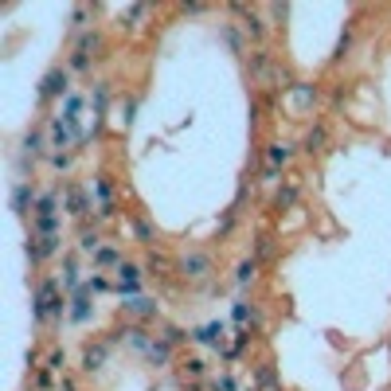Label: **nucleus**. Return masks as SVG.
<instances>
[{
    "mask_svg": "<svg viewBox=\"0 0 391 391\" xmlns=\"http://www.w3.org/2000/svg\"><path fill=\"white\" fill-rule=\"evenodd\" d=\"M67 94H71V71L67 67H51L39 78V98L47 102V98H67Z\"/></svg>",
    "mask_w": 391,
    "mask_h": 391,
    "instance_id": "obj_4",
    "label": "nucleus"
},
{
    "mask_svg": "<svg viewBox=\"0 0 391 391\" xmlns=\"http://www.w3.org/2000/svg\"><path fill=\"white\" fill-rule=\"evenodd\" d=\"M302 149H306V153H321V149H329V125H325V122L309 125L306 137H302Z\"/></svg>",
    "mask_w": 391,
    "mask_h": 391,
    "instance_id": "obj_12",
    "label": "nucleus"
},
{
    "mask_svg": "<svg viewBox=\"0 0 391 391\" xmlns=\"http://www.w3.org/2000/svg\"><path fill=\"white\" fill-rule=\"evenodd\" d=\"M286 102H290L293 114H306L321 102V86L317 83H293V90L286 94Z\"/></svg>",
    "mask_w": 391,
    "mask_h": 391,
    "instance_id": "obj_6",
    "label": "nucleus"
},
{
    "mask_svg": "<svg viewBox=\"0 0 391 391\" xmlns=\"http://www.w3.org/2000/svg\"><path fill=\"white\" fill-rule=\"evenodd\" d=\"M94 196H98V204L102 208H114V180L102 172V176H94Z\"/></svg>",
    "mask_w": 391,
    "mask_h": 391,
    "instance_id": "obj_20",
    "label": "nucleus"
},
{
    "mask_svg": "<svg viewBox=\"0 0 391 391\" xmlns=\"http://www.w3.org/2000/svg\"><path fill=\"white\" fill-rule=\"evenodd\" d=\"M51 376H55L51 368H39V376H36V388H39V391H47V388H51Z\"/></svg>",
    "mask_w": 391,
    "mask_h": 391,
    "instance_id": "obj_39",
    "label": "nucleus"
},
{
    "mask_svg": "<svg viewBox=\"0 0 391 391\" xmlns=\"http://www.w3.org/2000/svg\"><path fill=\"white\" fill-rule=\"evenodd\" d=\"M122 337L129 341V348H137V352H149V348H153V337H149V332L141 329V325H125Z\"/></svg>",
    "mask_w": 391,
    "mask_h": 391,
    "instance_id": "obj_17",
    "label": "nucleus"
},
{
    "mask_svg": "<svg viewBox=\"0 0 391 391\" xmlns=\"http://www.w3.org/2000/svg\"><path fill=\"white\" fill-rule=\"evenodd\" d=\"M231 12L235 16H243V32H246V39H255V43H262L266 39V32H270V24L262 20V12L258 8H251V4H231Z\"/></svg>",
    "mask_w": 391,
    "mask_h": 391,
    "instance_id": "obj_5",
    "label": "nucleus"
},
{
    "mask_svg": "<svg viewBox=\"0 0 391 391\" xmlns=\"http://www.w3.org/2000/svg\"><path fill=\"white\" fill-rule=\"evenodd\" d=\"M258 266H262V262H255V258H243V262L235 266V286H239V290H246V286L258 278Z\"/></svg>",
    "mask_w": 391,
    "mask_h": 391,
    "instance_id": "obj_18",
    "label": "nucleus"
},
{
    "mask_svg": "<svg viewBox=\"0 0 391 391\" xmlns=\"http://www.w3.org/2000/svg\"><path fill=\"white\" fill-rule=\"evenodd\" d=\"M63 200H67V211H71V215H78V220L90 211V196H86L78 184H67V188H63Z\"/></svg>",
    "mask_w": 391,
    "mask_h": 391,
    "instance_id": "obj_13",
    "label": "nucleus"
},
{
    "mask_svg": "<svg viewBox=\"0 0 391 391\" xmlns=\"http://www.w3.org/2000/svg\"><path fill=\"white\" fill-rule=\"evenodd\" d=\"M223 332H227V325H223V321H211V325H204V329L192 332V341L211 344V348H223Z\"/></svg>",
    "mask_w": 391,
    "mask_h": 391,
    "instance_id": "obj_14",
    "label": "nucleus"
},
{
    "mask_svg": "<svg viewBox=\"0 0 391 391\" xmlns=\"http://www.w3.org/2000/svg\"><path fill=\"white\" fill-rule=\"evenodd\" d=\"M297 196H302L297 180H286V184L278 188V208H293V204H297Z\"/></svg>",
    "mask_w": 391,
    "mask_h": 391,
    "instance_id": "obj_22",
    "label": "nucleus"
},
{
    "mask_svg": "<svg viewBox=\"0 0 391 391\" xmlns=\"http://www.w3.org/2000/svg\"><path fill=\"white\" fill-rule=\"evenodd\" d=\"M352 39H356V32H352V28H344L341 43H337V59H344V55H348V51H352Z\"/></svg>",
    "mask_w": 391,
    "mask_h": 391,
    "instance_id": "obj_34",
    "label": "nucleus"
},
{
    "mask_svg": "<svg viewBox=\"0 0 391 391\" xmlns=\"http://www.w3.org/2000/svg\"><path fill=\"white\" fill-rule=\"evenodd\" d=\"M184 372H188V376H192V379H200V376H204V372H208V364H204L200 356H188V360H184Z\"/></svg>",
    "mask_w": 391,
    "mask_h": 391,
    "instance_id": "obj_31",
    "label": "nucleus"
},
{
    "mask_svg": "<svg viewBox=\"0 0 391 391\" xmlns=\"http://www.w3.org/2000/svg\"><path fill=\"white\" fill-rule=\"evenodd\" d=\"M223 39H227V47L235 51V55H243L246 43H243V32H239V24H223Z\"/></svg>",
    "mask_w": 391,
    "mask_h": 391,
    "instance_id": "obj_23",
    "label": "nucleus"
},
{
    "mask_svg": "<svg viewBox=\"0 0 391 391\" xmlns=\"http://www.w3.org/2000/svg\"><path fill=\"white\" fill-rule=\"evenodd\" d=\"M246 67H251V74H255L258 83L266 86V83H270V74H274V67H278V59H274V55H270L266 47H258V51H251Z\"/></svg>",
    "mask_w": 391,
    "mask_h": 391,
    "instance_id": "obj_8",
    "label": "nucleus"
},
{
    "mask_svg": "<svg viewBox=\"0 0 391 391\" xmlns=\"http://www.w3.org/2000/svg\"><path fill=\"white\" fill-rule=\"evenodd\" d=\"M145 270H153V274H172V270H176V262H169V258H165V255H157V251H149Z\"/></svg>",
    "mask_w": 391,
    "mask_h": 391,
    "instance_id": "obj_25",
    "label": "nucleus"
},
{
    "mask_svg": "<svg viewBox=\"0 0 391 391\" xmlns=\"http://www.w3.org/2000/svg\"><path fill=\"white\" fill-rule=\"evenodd\" d=\"M94 51H102V32H83V36H78V43L71 47V59H67V71H71V74H83V71H90V63L98 59Z\"/></svg>",
    "mask_w": 391,
    "mask_h": 391,
    "instance_id": "obj_2",
    "label": "nucleus"
},
{
    "mask_svg": "<svg viewBox=\"0 0 391 391\" xmlns=\"http://www.w3.org/2000/svg\"><path fill=\"white\" fill-rule=\"evenodd\" d=\"M211 270H215V262H211L208 251H196L192 246V251H184V255L176 258V274L188 278V282H208Z\"/></svg>",
    "mask_w": 391,
    "mask_h": 391,
    "instance_id": "obj_3",
    "label": "nucleus"
},
{
    "mask_svg": "<svg viewBox=\"0 0 391 391\" xmlns=\"http://www.w3.org/2000/svg\"><path fill=\"white\" fill-rule=\"evenodd\" d=\"M36 215H59V196H55V192H43V196H39Z\"/></svg>",
    "mask_w": 391,
    "mask_h": 391,
    "instance_id": "obj_28",
    "label": "nucleus"
},
{
    "mask_svg": "<svg viewBox=\"0 0 391 391\" xmlns=\"http://www.w3.org/2000/svg\"><path fill=\"white\" fill-rule=\"evenodd\" d=\"M63 251V235H32V243H28V258L32 262H47V258H55Z\"/></svg>",
    "mask_w": 391,
    "mask_h": 391,
    "instance_id": "obj_7",
    "label": "nucleus"
},
{
    "mask_svg": "<svg viewBox=\"0 0 391 391\" xmlns=\"http://www.w3.org/2000/svg\"><path fill=\"white\" fill-rule=\"evenodd\" d=\"M149 360H153V364H169L172 360V344H165V341H153V348H149Z\"/></svg>",
    "mask_w": 391,
    "mask_h": 391,
    "instance_id": "obj_29",
    "label": "nucleus"
},
{
    "mask_svg": "<svg viewBox=\"0 0 391 391\" xmlns=\"http://www.w3.org/2000/svg\"><path fill=\"white\" fill-rule=\"evenodd\" d=\"M63 364H67V352H59V348H55V352L47 356V368H51V372H63Z\"/></svg>",
    "mask_w": 391,
    "mask_h": 391,
    "instance_id": "obj_37",
    "label": "nucleus"
},
{
    "mask_svg": "<svg viewBox=\"0 0 391 391\" xmlns=\"http://www.w3.org/2000/svg\"><path fill=\"white\" fill-rule=\"evenodd\" d=\"M293 153H297V145H290V141H270V145H266V165L282 172L293 160Z\"/></svg>",
    "mask_w": 391,
    "mask_h": 391,
    "instance_id": "obj_11",
    "label": "nucleus"
},
{
    "mask_svg": "<svg viewBox=\"0 0 391 391\" xmlns=\"http://www.w3.org/2000/svg\"><path fill=\"white\" fill-rule=\"evenodd\" d=\"M71 321H74V325L90 321V290H86V286L71 297Z\"/></svg>",
    "mask_w": 391,
    "mask_h": 391,
    "instance_id": "obj_16",
    "label": "nucleus"
},
{
    "mask_svg": "<svg viewBox=\"0 0 391 391\" xmlns=\"http://www.w3.org/2000/svg\"><path fill=\"white\" fill-rule=\"evenodd\" d=\"M125 313H129V317H157L160 306L153 297H129V302H125Z\"/></svg>",
    "mask_w": 391,
    "mask_h": 391,
    "instance_id": "obj_15",
    "label": "nucleus"
},
{
    "mask_svg": "<svg viewBox=\"0 0 391 391\" xmlns=\"http://www.w3.org/2000/svg\"><path fill=\"white\" fill-rule=\"evenodd\" d=\"M90 106H94V114H102L106 106H110V83H94V90H90Z\"/></svg>",
    "mask_w": 391,
    "mask_h": 391,
    "instance_id": "obj_21",
    "label": "nucleus"
},
{
    "mask_svg": "<svg viewBox=\"0 0 391 391\" xmlns=\"http://www.w3.org/2000/svg\"><path fill=\"white\" fill-rule=\"evenodd\" d=\"M211 391H235V379H231V376L215 379V383H211Z\"/></svg>",
    "mask_w": 391,
    "mask_h": 391,
    "instance_id": "obj_40",
    "label": "nucleus"
},
{
    "mask_svg": "<svg viewBox=\"0 0 391 391\" xmlns=\"http://www.w3.org/2000/svg\"><path fill=\"white\" fill-rule=\"evenodd\" d=\"M36 204H39V192H36V188H32V184H28V180H20V184H16V188H12V211H20V215H28V211L36 208Z\"/></svg>",
    "mask_w": 391,
    "mask_h": 391,
    "instance_id": "obj_9",
    "label": "nucleus"
},
{
    "mask_svg": "<svg viewBox=\"0 0 391 391\" xmlns=\"http://www.w3.org/2000/svg\"><path fill=\"white\" fill-rule=\"evenodd\" d=\"M106 356H110V344H86L83 348V372L86 376H94L106 368Z\"/></svg>",
    "mask_w": 391,
    "mask_h": 391,
    "instance_id": "obj_10",
    "label": "nucleus"
},
{
    "mask_svg": "<svg viewBox=\"0 0 391 391\" xmlns=\"http://www.w3.org/2000/svg\"><path fill=\"white\" fill-rule=\"evenodd\" d=\"M134 235L141 239V243H149V239H153V227H149L145 220H134Z\"/></svg>",
    "mask_w": 391,
    "mask_h": 391,
    "instance_id": "obj_36",
    "label": "nucleus"
},
{
    "mask_svg": "<svg viewBox=\"0 0 391 391\" xmlns=\"http://www.w3.org/2000/svg\"><path fill=\"white\" fill-rule=\"evenodd\" d=\"M59 391H78V388H74L71 379H63V388H59Z\"/></svg>",
    "mask_w": 391,
    "mask_h": 391,
    "instance_id": "obj_43",
    "label": "nucleus"
},
{
    "mask_svg": "<svg viewBox=\"0 0 391 391\" xmlns=\"http://www.w3.org/2000/svg\"><path fill=\"white\" fill-rule=\"evenodd\" d=\"M86 290H90V293H110L114 286H110V278H102V274H94V278H86Z\"/></svg>",
    "mask_w": 391,
    "mask_h": 391,
    "instance_id": "obj_33",
    "label": "nucleus"
},
{
    "mask_svg": "<svg viewBox=\"0 0 391 391\" xmlns=\"http://www.w3.org/2000/svg\"><path fill=\"white\" fill-rule=\"evenodd\" d=\"M36 321L39 325H47V321H59L63 317V297H59V286H55V278H43L36 286Z\"/></svg>",
    "mask_w": 391,
    "mask_h": 391,
    "instance_id": "obj_1",
    "label": "nucleus"
},
{
    "mask_svg": "<svg viewBox=\"0 0 391 391\" xmlns=\"http://www.w3.org/2000/svg\"><path fill=\"white\" fill-rule=\"evenodd\" d=\"M184 337H188V332H184V329H176V325H165V332H160V341H165V344H172V348H176V344H180Z\"/></svg>",
    "mask_w": 391,
    "mask_h": 391,
    "instance_id": "obj_32",
    "label": "nucleus"
},
{
    "mask_svg": "<svg viewBox=\"0 0 391 391\" xmlns=\"http://www.w3.org/2000/svg\"><path fill=\"white\" fill-rule=\"evenodd\" d=\"M39 145H43V141H39V134H24V160L28 157H32V160L43 157V149H39Z\"/></svg>",
    "mask_w": 391,
    "mask_h": 391,
    "instance_id": "obj_30",
    "label": "nucleus"
},
{
    "mask_svg": "<svg viewBox=\"0 0 391 391\" xmlns=\"http://www.w3.org/2000/svg\"><path fill=\"white\" fill-rule=\"evenodd\" d=\"M262 180L274 184V180H278V169H270V165H266V169H262Z\"/></svg>",
    "mask_w": 391,
    "mask_h": 391,
    "instance_id": "obj_42",
    "label": "nucleus"
},
{
    "mask_svg": "<svg viewBox=\"0 0 391 391\" xmlns=\"http://www.w3.org/2000/svg\"><path fill=\"white\" fill-rule=\"evenodd\" d=\"M51 165H55L59 172H67L71 169V153H51Z\"/></svg>",
    "mask_w": 391,
    "mask_h": 391,
    "instance_id": "obj_38",
    "label": "nucleus"
},
{
    "mask_svg": "<svg viewBox=\"0 0 391 391\" xmlns=\"http://www.w3.org/2000/svg\"><path fill=\"white\" fill-rule=\"evenodd\" d=\"M235 227V211H227V215H223V223H220V235H227Z\"/></svg>",
    "mask_w": 391,
    "mask_h": 391,
    "instance_id": "obj_41",
    "label": "nucleus"
},
{
    "mask_svg": "<svg viewBox=\"0 0 391 391\" xmlns=\"http://www.w3.org/2000/svg\"><path fill=\"white\" fill-rule=\"evenodd\" d=\"M32 231L36 235H59V215H36Z\"/></svg>",
    "mask_w": 391,
    "mask_h": 391,
    "instance_id": "obj_27",
    "label": "nucleus"
},
{
    "mask_svg": "<svg viewBox=\"0 0 391 391\" xmlns=\"http://www.w3.org/2000/svg\"><path fill=\"white\" fill-rule=\"evenodd\" d=\"M78 251H86V255H98V251H102V235L90 231V227H83V235H78Z\"/></svg>",
    "mask_w": 391,
    "mask_h": 391,
    "instance_id": "obj_24",
    "label": "nucleus"
},
{
    "mask_svg": "<svg viewBox=\"0 0 391 391\" xmlns=\"http://www.w3.org/2000/svg\"><path fill=\"white\" fill-rule=\"evenodd\" d=\"M255 262H270V258H274V239H270V235H258L255 239Z\"/></svg>",
    "mask_w": 391,
    "mask_h": 391,
    "instance_id": "obj_26",
    "label": "nucleus"
},
{
    "mask_svg": "<svg viewBox=\"0 0 391 391\" xmlns=\"http://www.w3.org/2000/svg\"><path fill=\"white\" fill-rule=\"evenodd\" d=\"M235 325H246V321H251V306H246V302H235Z\"/></svg>",
    "mask_w": 391,
    "mask_h": 391,
    "instance_id": "obj_35",
    "label": "nucleus"
},
{
    "mask_svg": "<svg viewBox=\"0 0 391 391\" xmlns=\"http://www.w3.org/2000/svg\"><path fill=\"white\" fill-rule=\"evenodd\" d=\"M122 262H125V258H122V251H118V246H102V251L94 255V266L98 270H118Z\"/></svg>",
    "mask_w": 391,
    "mask_h": 391,
    "instance_id": "obj_19",
    "label": "nucleus"
}]
</instances>
